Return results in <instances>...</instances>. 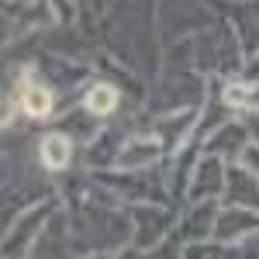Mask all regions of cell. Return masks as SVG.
<instances>
[{"instance_id": "1", "label": "cell", "mask_w": 259, "mask_h": 259, "mask_svg": "<svg viewBox=\"0 0 259 259\" xmlns=\"http://www.w3.org/2000/svg\"><path fill=\"white\" fill-rule=\"evenodd\" d=\"M41 162L49 169H62L69 162V139L66 135H49L41 142Z\"/></svg>"}, {"instance_id": "2", "label": "cell", "mask_w": 259, "mask_h": 259, "mask_svg": "<svg viewBox=\"0 0 259 259\" xmlns=\"http://www.w3.org/2000/svg\"><path fill=\"white\" fill-rule=\"evenodd\" d=\"M24 111H28L31 118H45V114L52 111V94H49L45 87H28V90H24Z\"/></svg>"}, {"instance_id": "3", "label": "cell", "mask_w": 259, "mask_h": 259, "mask_svg": "<svg viewBox=\"0 0 259 259\" xmlns=\"http://www.w3.org/2000/svg\"><path fill=\"white\" fill-rule=\"evenodd\" d=\"M114 104H118L114 87H94V90L87 94V107H90V114H111Z\"/></svg>"}, {"instance_id": "4", "label": "cell", "mask_w": 259, "mask_h": 259, "mask_svg": "<svg viewBox=\"0 0 259 259\" xmlns=\"http://www.w3.org/2000/svg\"><path fill=\"white\" fill-rule=\"evenodd\" d=\"M156 142H135L132 145V152H124L121 156V166H142V162H152L156 159Z\"/></svg>"}, {"instance_id": "5", "label": "cell", "mask_w": 259, "mask_h": 259, "mask_svg": "<svg viewBox=\"0 0 259 259\" xmlns=\"http://www.w3.org/2000/svg\"><path fill=\"white\" fill-rule=\"evenodd\" d=\"M249 94H252L249 87H228L225 100H228L232 107H249V104H252V97H249Z\"/></svg>"}]
</instances>
